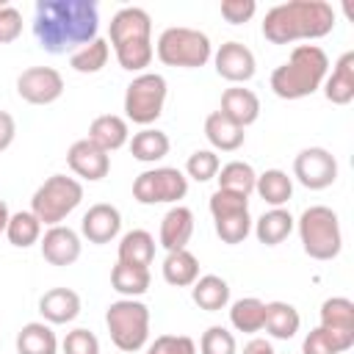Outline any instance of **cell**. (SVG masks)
I'll use <instances>...</instances> for the list:
<instances>
[{"label": "cell", "instance_id": "5bb4252c", "mask_svg": "<svg viewBox=\"0 0 354 354\" xmlns=\"http://www.w3.org/2000/svg\"><path fill=\"white\" fill-rule=\"evenodd\" d=\"M66 163L77 177H83L88 183H97V180L108 177V171H111V155L88 138H80L66 149Z\"/></svg>", "mask_w": 354, "mask_h": 354}, {"label": "cell", "instance_id": "cb8c5ba5", "mask_svg": "<svg viewBox=\"0 0 354 354\" xmlns=\"http://www.w3.org/2000/svg\"><path fill=\"white\" fill-rule=\"evenodd\" d=\"M191 299L205 313H218L230 304V285L218 274H205L191 285Z\"/></svg>", "mask_w": 354, "mask_h": 354}, {"label": "cell", "instance_id": "2e32d148", "mask_svg": "<svg viewBox=\"0 0 354 354\" xmlns=\"http://www.w3.org/2000/svg\"><path fill=\"white\" fill-rule=\"evenodd\" d=\"M39 246H41V257L50 266H72L80 257V249H83L80 235L72 227H64V224L50 227L39 238Z\"/></svg>", "mask_w": 354, "mask_h": 354}, {"label": "cell", "instance_id": "74e56055", "mask_svg": "<svg viewBox=\"0 0 354 354\" xmlns=\"http://www.w3.org/2000/svg\"><path fill=\"white\" fill-rule=\"evenodd\" d=\"M113 53H116V61H119L122 69H127V72H144L152 64L155 47H152V39H138V41H122V44H116Z\"/></svg>", "mask_w": 354, "mask_h": 354}, {"label": "cell", "instance_id": "f1b7e54d", "mask_svg": "<svg viewBox=\"0 0 354 354\" xmlns=\"http://www.w3.org/2000/svg\"><path fill=\"white\" fill-rule=\"evenodd\" d=\"M324 329L351 337L354 340V301L346 296H332L321 304V324Z\"/></svg>", "mask_w": 354, "mask_h": 354}, {"label": "cell", "instance_id": "7402d4cb", "mask_svg": "<svg viewBox=\"0 0 354 354\" xmlns=\"http://www.w3.org/2000/svg\"><path fill=\"white\" fill-rule=\"evenodd\" d=\"M88 141H94L100 149H105L108 155L122 149L130 141V130H127V119L116 116V113H102L88 124Z\"/></svg>", "mask_w": 354, "mask_h": 354}, {"label": "cell", "instance_id": "9a60e30c", "mask_svg": "<svg viewBox=\"0 0 354 354\" xmlns=\"http://www.w3.org/2000/svg\"><path fill=\"white\" fill-rule=\"evenodd\" d=\"M122 230V213L119 207L108 205V202H97L91 205L83 218H80V235L88 241V243H111Z\"/></svg>", "mask_w": 354, "mask_h": 354}, {"label": "cell", "instance_id": "bcb514c9", "mask_svg": "<svg viewBox=\"0 0 354 354\" xmlns=\"http://www.w3.org/2000/svg\"><path fill=\"white\" fill-rule=\"evenodd\" d=\"M14 136H17V122L8 111H0V152L8 149L14 144Z\"/></svg>", "mask_w": 354, "mask_h": 354}, {"label": "cell", "instance_id": "e575fe53", "mask_svg": "<svg viewBox=\"0 0 354 354\" xmlns=\"http://www.w3.org/2000/svg\"><path fill=\"white\" fill-rule=\"evenodd\" d=\"M218 180V188L221 191H232V194H241V196H249L254 191V183H257V171L246 163V160H230L218 169L216 174Z\"/></svg>", "mask_w": 354, "mask_h": 354}, {"label": "cell", "instance_id": "ba28073f", "mask_svg": "<svg viewBox=\"0 0 354 354\" xmlns=\"http://www.w3.org/2000/svg\"><path fill=\"white\" fill-rule=\"evenodd\" d=\"M166 77L158 72H141L136 75L124 88V116L133 124L149 127L166 105Z\"/></svg>", "mask_w": 354, "mask_h": 354}, {"label": "cell", "instance_id": "5b68a950", "mask_svg": "<svg viewBox=\"0 0 354 354\" xmlns=\"http://www.w3.org/2000/svg\"><path fill=\"white\" fill-rule=\"evenodd\" d=\"M155 55L160 64L166 66H180V69H199L213 58V44L207 39V33L196 30V28H166L158 36L155 44Z\"/></svg>", "mask_w": 354, "mask_h": 354}, {"label": "cell", "instance_id": "83f0119b", "mask_svg": "<svg viewBox=\"0 0 354 354\" xmlns=\"http://www.w3.org/2000/svg\"><path fill=\"white\" fill-rule=\"evenodd\" d=\"M17 354H58V337L50 324L30 321L17 332Z\"/></svg>", "mask_w": 354, "mask_h": 354}, {"label": "cell", "instance_id": "8fae6325", "mask_svg": "<svg viewBox=\"0 0 354 354\" xmlns=\"http://www.w3.org/2000/svg\"><path fill=\"white\" fill-rule=\"evenodd\" d=\"M293 177L310 191H324L337 180V160L324 147H307L293 158Z\"/></svg>", "mask_w": 354, "mask_h": 354}, {"label": "cell", "instance_id": "8992f818", "mask_svg": "<svg viewBox=\"0 0 354 354\" xmlns=\"http://www.w3.org/2000/svg\"><path fill=\"white\" fill-rule=\"evenodd\" d=\"M105 326L111 335V343L124 351H141L149 340V307L138 299H119L108 304L105 310Z\"/></svg>", "mask_w": 354, "mask_h": 354}, {"label": "cell", "instance_id": "7dc6e473", "mask_svg": "<svg viewBox=\"0 0 354 354\" xmlns=\"http://www.w3.org/2000/svg\"><path fill=\"white\" fill-rule=\"evenodd\" d=\"M241 354H277V351H274L271 340H266V337H252V340L243 346Z\"/></svg>", "mask_w": 354, "mask_h": 354}, {"label": "cell", "instance_id": "277c9868", "mask_svg": "<svg viewBox=\"0 0 354 354\" xmlns=\"http://www.w3.org/2000/svg\"><path fill=\"white\" fill-rule=\"evenodd\" d=\"M296 230H299V241H301L304 254L313 260H335L343 249L340 218L326 205H310L299 216Z\"/></svg>", "mask_w": 354, "mask_h": 354}, {"label": "cell", "instance_id": "f546056e", "mask_svg": "<svg viewBox=\"0 0 354 354\" xmlns=\"http://www.w3.org/2000/svg\"><path fill=\"white\" fill-rule=\"evenodd\" d=\"M130 144V152L136 160L141 163H155V160H163L169 155V136L158 127H141L138 133H133V138L127 141Z\"/></svg>", "mask_w": 354, "mask_h": 354}, {"label": "cell", "instance_id": "ab89813d", "mask_svg": "<svg viewBox=\"0 0 354 354\" xmlns=\"http://www.w3.org/2000/svg\"><path fill=\"white\" fill-rule=\"evenodd\" d=\"M218 169H221V160H218V155L213 149H196L185 160V177H191L196 183L213 180L218 174Z\"/></svg>", "mask_w": 354, "mask_h": 354}, {"label": "cell", "instance_id": "c3c4849f", "mask_svg": "<svg viewBox=\"0 0 354 354\" xmlns=\"http://www.w3.org/2000/svg\"><path fill=\"white\" fill-rule=\"evenodd\" d=\"M8 218H11V213H8V205H6V199H0V232H6V224H8Z\"/></svg>", "mask_w": 354, "mask_h": 354}, {"label": "cell", "instance_id": "f35d334b", "mask_svg": "<svg viewBox=\"0 0 354 354\" xmlns=\"http://www.w3.org/2000/svg\"><path fill=\"white\" fill-rule=\"evenodd\" d=\"M354 346L351 337H343V335H335L324 326H315L307 332L304 343H301V354H343Z\"/></svg>", "mask_w": 354, "mask_h": 354}, {"label": "cell", "instance_id": "7c38bea8", "mask_svg": "<svg viewBox=\"0 0 354 354\" xmlns=\"http://www.w3.org/2000/svg\"><path fill=\"white\" fill-rule=\"evenodd\" d=\"M17 94L30 105H50L64 94V77L53 66H28L17 77Z\"/></svg>", "mask_w": 354, "mask_h": 354}, {"label": "cell", "instance_id": "484cf974", "mask_svg": "<svg viewBox=\"0 0 354 354\" xmlns=\"http://www.w3.org/2000/svg\"><path fill=\"white\" fill-rule=\"evenodd\" d=\"M160 271H163V279L171 288H191L199 279V260L188 249L166 252V260H163Z\"/></svg>", "mask_w": 354, "mask_h": 354}, {"label": "cell", "instance_id": "9c48e42d", "mask_svg": "<svg viewBox=\"0 0 354 354\" xmlns=\"http://www.w3.org/2000/svg\"><path fill=\"white\" fill-rule=\"evenodd\" d=\"M210 216H213V227L216 235L221 238V243H243L252 232V216H249V196L232 194V191H221L216 188L210 194Z\"/></svg>", "mask_w": 354, "mask_h": 354}, {"label": "cell", "instance_id": "7bdbcfd3", "mask_svg": "<svg viewBox=\"0 0 354 354\" xmlns=\"http://www.w3.org/2000/svg\"><path fill=\"white\" fill-rule=\"evenodd\" d=\"M147 354H196V343L188 335H160L147 346Z\"/></svg>", "mask_w": 354, "mask_h": 354}, {"label": "cell", "instance_id": "f6af8a7d", "mask_svg": "<svg viewBox=\"0 0 354 354\" xmlns=\"http://www.w3.org/2000/svg\"><path fill=\"white\" fill-rule=\"evenodd\" d=\"M257 3L254 0H221V17L230 25H243L254 17Z\"/></svg>", "mask_w": 354, "mask_h": 354}, {"label": "cell", "instance_id": "3957f363", "mask_svg": "<svg viewBox=\"0 0 354 354\" xmlns=\"http://www.w3.org/2000/svg\"><path fill=\"white\" fill-rule=\"evenodd\" d=\"M326 72L329 55L318 44H299L288 61L271 72V91L279 100H304L324 86Z\"/></svg>", "mask_w": 354, "mask_h": 354}, {"label": "cell", "instance_id": "4dcf8cb0", "mask_svg": "<svg viewBox=\"0 0 354 354\" xmlns=\"http://www.w3.org/2000/svg\"><path fill=\"white\" fill-rule=\"evenodd\" d=\"M119 263L127 266H144L149 268L155 260V238L147 230H130L119 241Z\"/></svg>", "mask_w": 354, "mask_h": 354}, {"label": "cell", "instance_id": "4fadbf2b", "mask_svg": "<svg viewBox=\"0 0 354 354\" xmlns=\"http://www.w3.org/2000/svg\"><path fill=\"white\" fill-rule=\"evenodd\" d=\"M213 64L218 77L230 80V83H246L254 77L257 72V61L254 53L243 44V41H224L216 53H213Z\"/></svg>", "mask_w": 354, "mask_h": 354}, {"label": "cell", "instance_id": "ac0fdd59", "mask_svg": "<svg viewBox=\"0 0 354 354\" xmlns=\"http://www.w3.org/2000/svg\"><path fill=\"white\" fill-rule=\"evenodd\" d=\"M194 235V213L185 205H174L166 210V216L160 218V232H158V243L166 252H177L185 249L188 241Z\"/></svg>", "mask_w": 354, "mask_h": 354}, {"label": "cell", "instance_id": "4316f807", "mask_svg": "<svg viewBox=\"0 0 354 354\" xmlns=\"http://www.w3.org/2000/svg\"><path fill=\"white\" fill-rule=\"evenodd\" d=\"M301 326V315L293 304L288 301H268L266 304V321L263 329L274 337V340H290Z\"/></svg>", "mask_w": 354, "mask_h": 354}, {"label": "cell", "instance_id": "e0dca14e", "mask_svg": "<svg viewBox=\"0 0 354 354\" xmlns=\"http://www.w3.org/2000/svg\"><path fill=\"white\" fill-rule=\"evenodd\" d=\"M111 47L122 41H138V39H152V17L138 8V6H124L111 17Z\"/></svg>", "mask_w": 354, "mask_h": 354}, {"label": "cell", "instance_id": "52a82bcc", "mask_svg": "<svg viewBox=\"0 0 354 354\" xmlns=\"http://www.w3.org/2000/svg\"><path fill=\"white\" fill-rule=\"evenodd\" d=\"M83 202V185L75 180V177H66V174H53L47 177L30 196V213L47 224V227H55L61 224L77 205Z\"/></svg>", "mask_w": 354, "mask_h": 354}, {"label": "cell", "instance_id": "1f68e13d", "mask_svg": "<svg viewBox=\"0 0 354 354\" xmlns=\"http://www.w3.org/2000/svg\"><path fill=\"white\" fill-rule=\"evenodd\" d=\"M149 268L144 266H127V263H119L111 268V285L116 293H122V299H138L149 290Z\"/></svg>", "mask_w": 354, "mask_h": 354}, {"label": "cell", "instance_id": "d4e9b609", "mask_svg": "<svg viewBox=\"0 0 354 354\" xmlns=\"http://www.w3.org/2000/svg\"><path fill=\"white\" fill-rule=\"evenodd\" d=\"M293 227H296V218H293L285 207H271V210H266L257 221H252V230H254L257 241L266 243V246L282 243V241L293 232Z\"/></svg>", "mask_w": 354, "mask_h": 354}, {"label": "cell", "instance_id": "8d00e7d4", "mask_svg": "<svg viewBox=\"0 0 354 354\" xmlns=\"http://www.w3.org/2000/svg\"><path fill=\"white\" fill-rule=\"evenodd\" d=\"M108 58H111V44L97 36L94 41H88L86 47H80L77 53L69 55V66L80 75H94L108 64Z\"/></svg>", "mask_w": 354, "mask_h": 354}, {"label": "cell", "instance_id": "d6a6232c", "mask_svg": "<svg viewBox=\"0 0 354 354\" xmlns=\"http://www.w3.org/2000/svg\"><path fill=\"white\" fill-rule=\"evenodd\" d=\"M254 191H257V196H260L266 205L282 207V205H288V199L293 196V180H290L288 171H282V169H266L263 174H257Z\"/></svg>", "mask_w": 354, "mask_h": 354}, {"label": "cell", "instance_id": "d6986e66", "mask_svg": "<svg viewBox=\"0 0 354 354\" xmlns=\"http://www.w3.org/2000/svg\"><path fill=\"white\" fill-rule=\"evenodd\" d=\"M218 113H224L230 122H235L238 127H249L257 122L260 116V100L252 88H243V86H232L221 94V108Z\"/></svg>", "mask_w": 354, "mask_h": 354}, {"label": "cell", "instance_id": "b9f144b4", "mask_svg": "<svg viewBox=\"0 0 354 354\" xmlns=\"http://www.w3.org/2000/svg\"><path fill=\"white\" fill-rule=\"evenodd\" d=\"M61 351L64 354H100V340L91 329H72L66 332V337L61 340Z\"/></svg>", "mask_w": 354, "mask_h": 354}, {"label": "cell", "instance_id": "44dd1931", "mask_svg": "<svg viewBox=\"0 0 354 354\" xmlns=\"http://www.w3.org/2000/svg\"><path fill=\"white\" fill-rule=\"evenodd\" d=\"M324 97L332 105H348L354 100V53H343L335 66L332 75H326L324 80Z\"/></svg>", "mask_w": 354, "mask_h": 354}, {"label": "cell", "instance_id": "836d02e7", "mask_svg": "<svg viewBox=\"0 0 354 354\" xmlns=\"http://www.w3.org/2000/svg\"><path fill=\"white\" fill-rule=\"evenodd\" d=\"M263 321H266V301H260L254 296H243L230 304V324L238 332L254 335L263 329Z\"/></svg>", "mask_w": 354, "mask_h": 354}, {"label": "cell", "instance_id": "d590c367", "mask_svg": "<svg viewBox=\"0 0 354 354\" xmlns=\"http://www.w3.org/2000/svg\"><path fill=\"white\" fill-rule=\"evenodd\" d=\"M6 238H8L11 246L28 249V246L39 243V238H41V221H39L30 210L11 213V218H8V224H6Z\"/></svg>", "mask_w": 354, "mask_h": 354}, {"label": "cell", "instance_id": "ffe728a7", "mask_svg": "<svg viewBox=\"0 0 354 354\" xmlns=\"http://www.w3.org/2000/svg\"><path fill=\"white\" fill-rule=\"evenodd\" d=\"M39 313L44 324H69L80 315V296L72 288H50L39 299Z\"/></svg>", "mask_w": 354, "mask_h": 354}, {"label": "cell", "instance_id": "7a4b0ae2", "mask_svg": "<svg viewBox=\"0 0 354 354\" xmlns=\"http://www.w3.org/2000/svg\"><path fill=\"white\" fill-rule=\"evenodd\" d=\"M335 30V8L326 0L279 3L263 17V36L271 44H293L324 39Z\"/></svg>", "mask_w": 354, "mask_h": 354}, {"label": "cell", "instance_id": "60d3db41", "mask_svg": "<svg viewBox=\"0 0 354 354\" xmlns=\"http://www.w3.org/2000/svg\"><path fill=\"white\" fill-rule=\"evenodd\" d=\"M199 354H238L235 335L227 326H207L199 337Z\"/></svg>", "mask_w": 354, "mask_h": 354}, {"label": "cell", "instance_id": "ee69618b", "mask_svg": "<svg viewBox=\"0 0 354 354\" xmlns=\"http://www.w3.org/2000/svg\"><path fill=\"white\" fill-rule=\"evenodd\" d=\"M22 36V11L0 3V44H11Z\"/></svg>", "mask_w": 354, "mask_h": 354}, {"label": "cell", "instance_id": "30bf717a", "mask_svg": "<svg viewBox=\"0 0 354 354\" xmlns=\"http://www.w3.org/2000/svg\"><path fill=\"white\" fill-rule=\"evenodd\" d=\"M188 194V177L174 166H155L133 180V199L141 205H180Z\"/></svg>", "mask_w": 354, "mask_h": 354}, {"label": "cell", "instance_id": "6da1fadb", "mask_svg": "<svg viewBox=\"0 0 354 354\" xmlns=\"http://www.w3.org/2000/svg\"><path fill=\"white\" fill-rule=\"evenodd\" d=\"M100 11L94 0H39L33 11V36L50 55H72L97 39Z\"/></svg>", "mask_w": 354, "mask_h": 354}, {"label": "cell", "instance_id": "603a6c76", "mask_svg": "<svg viewBox=\"0 0 354 354\" xmlns=\"http://www.w3.org/2000/svg\"><path fill=\"white\" fill-rule=\"evenodd\" d=\"M205 138L210 141L213 152H216V149H218V152H235V149L243 147L246 133H243V127H238L235 122H230L224 113L213 111V113L205 119Z\"/></svg>", "mask_w": 354, "mask_h": 354}]
</instances>
